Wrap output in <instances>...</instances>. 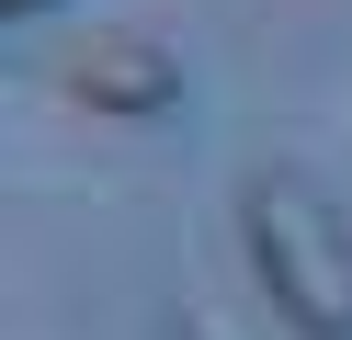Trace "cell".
I'll use <instances>...</instances> for the list:
<instances>
[{"mask_svg":"<svg viewBox=\"0 0 352 340\" xmlns=\"http://www.w3.org/2000/svg\"><path fill=\"white\" fill-rule=\"evenodd\" d=\"M239 238H250V284L296 340H352V216L329 204L318 170L261 159L239 181Z\"/></svg>","mask_w":352,"mask_h":340,"instance_id":"1","label":"cell"},{"mask_svg":"<svg viewBox=\"0 0 352 340\" xmlns=\"http://www.w3.org/2000/svg\"><path fill=\"white\" fill-rule=\"evenodd\" d=\"M0 12H12V23H23V12H46V0H0Z\"/></svg>","mask_w":352,"mask_h":340,"instance_id":"4","label":"cell"},{"mask_svg":"<svg viewBox=\"0 0 352 340\" xmlns=\"http://www.w3.org/2000/svg\"><path fill=\"white\" fill-rule=\"evenodd\" d=\"M46 80L69 91V102H91V113L148 125V113H170V102H182V45H170V34H148V23H80V34L46 57Z\"/></svg>","mask_w":352,"mask_h":340,"instance_id":"2","label":"cell"},{"mask_svg":"<svg viewBox=\"0 0 352 340\" xmlns=\"http://www.w3.org/2000/svg\"><path fill=\"white\" fill-rule=\"evenodd\" d=\"M170 340H261V329H250L239 306H205V295H182V306H170Z\"/></svg>","mask_w":352,"mask_h":340,"instance_id":"3","label":"cell"}]
</instances>
